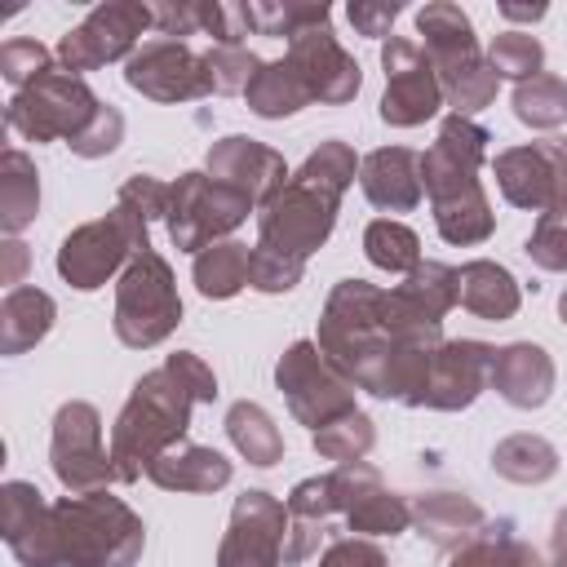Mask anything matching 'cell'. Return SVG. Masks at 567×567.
Here are the masks:
<instances>
[{
    "label": "cell",
    "mask_w": 567,
    "mask_h": 567,
    "mask_svg": "<svg viewBox=\"0 0 567 567\" xmlns=\"http://www.w3.org/2000/svg\"><path fill=\"white\" fill-rule=\"evenodd\" d=\"M40 213V173L27 151L9 146L0 159V230L13 239Z\"/></svg>",
    "instance_id": "27"
},
{
    "label": "cell",
    "mask_w": 567,
    "mask_h": 567,
    "mask_svg": "<svg viewBox=\"0 0 567 567\" xmlns=\"http://www.w3.org/2000/svg\"><path fill=\"white\" fill-rule=\"evenodd\" d=\"M372 443H377V425H372V416L359 412V408L346 412V416H337L332 425L315 430V452H319L323 461H337V465L363 461V456L372 452Z\"/></svg>",
    "instance_id": "35"
},
{
    "label": "cell",
    "mask_w": 567,
    "mask_h": 567,
    "mask_svg": "<svg viewBox=\"0 0 567 567\" xmlns=\"http://www.w3.org/2000/svg\"><path fill=\"white\" fill-rule=\"evenodd\" d=\"M554 381H558L554 359H549L545 346H536V341H509V346H501L496 359H492V390H496L509 408L532 412V408L549 403Z\"/></svg>",
    "instance_id": "22"
},
{
    "label": "cell",
    "mask_w": 567,
    "mask_h": 567,
    "mask_svg": "<svg viewBox=\"0 0 567 567\" xmlns=\"http://www.w3.org/2000/svg\"><path fill=\"white\" fill-rule=\"evenodd\" d=\"M49 465L71 496L106 492V483H115V461L102 447V416L93 403L71 399L58 408L53 439H49Z\"/></svg>",
    "instance_id": "13"
},
{
    "label": "cell",
    "mask_w": 567,
    "mask_h": 567,
    "mask_svg": "<svg viewBox=\"0 0 567 567\" xmlns=\"http://www.w3.org/2000/svg\"><path fill=\"white\" fill-rule=\"evenodd\" d=\"M155 27V9L151 4H137V0H106L97 9H89V18L80 27H71L53 58L62 62V71L80 75V71H97L115 58H133L137 53V40L142 31Z\"/></svg>",
    "instance_id": "12"
},
{
    "label": "cell",
    "mask_w": 567,
    "mask_h": 567,
    "mask_svg": "<svg viewBox=\"0 0 567 567\" xmlns=\"http://www.w3.org/2000/svg\"><path fill=\"white\" fill-rule=\"evenodd\" d=\"M164 363L190 385V394H195L199 403H213V399H217V377H213V368H208L195 350H177V354H168Z\"/></svg>",
    "instance_id": "50"
},
{
    "label": "cell",
    "mask_w": 567,
    "mask_h": 567,
    "mask_svg": "<svg viewBox=\"0 0 567 567\" xmlns=\"http://www.w3.org/2000/svg\"><path fill=\"white\" fill-rule=\"evenodd\" d=\"M49 501L40 496V487L35 483H22V478H9L4 487H0V532H4V545H13L35 518H40V509H44Z\"/></svg>",
    "instance_id": "41"
},
{
    "label": "cell",
    "mask_w": 567,
    "mask_h": 567,
    "mask_svg": "<svg viewBox=\"0 0 567 567\" xmlns=\"http://www.w3.org/2000/svg\"><path fill=\"white\" fill-rule=\"evenodd\" d=\"M412 523L439 554H456L465 540H474L483 532L487 514L478 501H470L461 492H425L412 501Z\"/></svg>",
    "instance_id": "23"
},
{
    "label": "cell",
    "mask_w": 567,
    "mask_h": 567,
    "mask_svg": "<svg viewBox=\"0 0 567 567\" xmlns=\"http://www.w3.org/2000/svg\"><path fill=\"white\" fill-rule=\"evenodd\" d=\"M226 434H230L235 452L248 465H275V461H284V434H279V425L270 421V412L261 403H248V399L230 403Z\"/></svg>",
    "instance_id": "31"
},
{
    "label": "cell",
    "mask_w": 567,
    "mask_h": 567,
    "mask_svg": "<svg viewBox=\"0 0 567 567\" xmlns=\"http://www.w3.org/2000/svg\"><path fill=\"white\" fill-rule=\"evenodd\" d=\"M168 195H173L168 182H159V177H151V173H133V177H124V186H120L115 199H124V204L137 208L146 221H155V217L168 213Z\"/></svg>",
    "instance_id": "46"
},
{
    "label": "cell",
    "mask_w": 567,
    "mask_h": 567,
    "mask_svg": "<svg viewBox=\"0 0 567 567\" xmlns=\"http://www.w3.org/2000/svg\"><path fill=\"white\" fill-rule=\"evenodd\" d=\"M53 319H58V306L49 292H40L31 284L9 288L0 301V354H22L35 341H44Z\"/></svg>",
    "instance_id": "26"
},
{
    "label": "cell",
    "mask_w": 567,
    "mask_h": 567,
    "mask_svg": "<svg viewBox=\"0 0 567 567\" xmlns=\"http://www.w3.org/2000/svg\"><path fill=\"white\" fill-rule=\"evenodd\" d=\"M501 18L505 22H536V18H545V4H501Z\"/></svg>",
    "instance_id": "54"
},
{
    "label": "cell",
    "mask_w": 567,
    "mask_h": 567,
    "mask_svg": "<svg viewBox=\"0 0 567 567\" xmlns=\"http://www.w3.org/2000/svg\"><path fill=\"white\" fill-rule=\"evenodd\" d=\"M252 213V199L239 190L213 182L208 173H182L168 195V239L177 252H204L208 244L226 239L235 226H244Z\"/></svg>",
    "instance_id": "11"
},
{
    "label": "cell",
    "mask_w": 567,
    "mask_h": 567,
    "mask_svg": "<svg viewBox=\"0 0 567 567\" xmlns=\"http://www.w3.org/2000/svg\"><path fill=\"white\" fill-rule=\"evenodd\" d=\"M447 567H549L527 540L514 536V523H483L474 540H465L456 554H447Z\"/></svg>",
    "instance_id": "29"
},
{
    "label": "cell",
    "mask_w": 567,
    "mask_h": 567,
    "mask_svg": "<svg viewBox=\"0 0 567 567\" xmlns=\"http://www.w3.org/2000/svg\"><path fill=\"white\" fill-rule=\"evenodd\" d=\"M363 252H368V261H372L377 270H385V275H412V270L421 266V239H416V230H412L408 221H399V217H377V221H368V230H363Z\"/></svg>",
    "instance_id": "33"
},
{
    "label": "cell",
    "mask_w": 567,
    "mask_h": 567,
    "mask_svg": "<svg viewBox=\"0 0 567 567\" xmlns=\"http://www.w3.org/2000/svg\"><path fill=\"white\" fill-rule=\"evenodd\" d=\"M527 261L549 275H567V195L554 199L545 213H536V230L523 244Z\"/></svg>",
    "instance_id": "37"
},
{
    "label": "cell",
    "mask_w": 567,
    "mask_h": 567,
    "mask_svg": "<svg viewBox=\"0 0 567 567\" xmlns=\"http://www.w3.org/2000/svg\"><path fill=\"white\" fill-rule=\"evenodd\" d=\"M204 62H208V80H213V93H244L248 84H252V75H257V66H261V58L257 53H248V49H221V44H213L208 53H204Z\"/></svg>",
    "instance_id": "42"
},
{
    "label": "cell",
    "mask_w": 567,
    "mask_h": 567,
    "mask_svg": "<svg viewBox=\"0 0 567 567\" xmlns=\"http://www.w3.org/2000/svg\"><path fill=\"white\" fill-rule=\"evenodd\" d=\"M492 173H496L505 204L527 208V213H545L554 199L567 195V137L509 146L492 159Z\"/></svg>",
    "instance_id": "17"
},
{
    "label": "cell",
    "mask_w": 567,
    "mask_h": 567,
    "mask_svg": "<svg viewBox=\"0 0 567 567\" xmlns=\"http://www.w3.org/2000/svg\"><path fill=\"white\" fill-rule=\"evenodd\" d=\"M248 261H252V248H248V244H239V239H217V244H208L204 252H195L190 279H195V288H199V297L226 301V297H235L239 288H248Z\"/></svg>",
    "instance_id": "30"
},
{
    "label": "cell",
    "mask_w": 567,
    "mask_h": 567,
    "mask_svg": "<svg viewBox=\"0 0 567 567\" xmlns=\"http://www.w3.org/2000/svg\"><path fill=\"white\" fill-rule=\"evenodd\" d=\"M151 252V221L128 208L124 199H115V208L97 221H84L75 226L62 248H58V275L80 288V292H93L102 288L111 275H124V266L133 257Z\"/></svg>",
    "instance_id": "6"
},
{
    "label": "cell",
    "mask_w": 567,
    "mask_h": 567,
    "mask_svg": "<svg viewBox=\"0 0 567 567\" xmlns=\"http://www.w3.org/2000/svg\"><path fill=\"white\" fill-rule=\"evenodd\" d=\"M492 133L470 115H443L434 146L421 155V186L434 208V226L447 244L470 248L496 230V213L478 182Z\"/></svg>",
    "instance_id": "3"
},
{
    "label": "cell",
    "mask_w": 567,
    "mask_h": 567,
    "mask_svg": "<svg viewBox=\"0 0 567 567\" xmlns=\"http://www.w3.org/2000/svg\"><path fill=\"white\" fill-rule=\"evenodd\" d=\"M514 115L527 128H558L567 124V80L554 71H540L523 84H514Z\"/></svg>",
    "instance_id": "34"
},
{
    "label": "cell",
    "mask_w": 567,
    "mask_h": 567,
    "mask_svg": "<svg viewBox=\"0 0 567 567\" xmlns=\"http://www.w3.org/2000/svg\"><path fill=\"white\" fill-rule=\"evenodd\" d=\"M275 385L284 390L288 399V412L310 425V430H323L332 425L337 416L354 412V381L315 346V341H292L279 363H275Z\"/></svg>",
    "instance_id": "10"
},
{
    "label": "cell",
    "mask_w": 567,
    "mask_h": 567,
    "mask_svg": "<svg viewBox=\"0 0 567 567\" xmlns=\"http://www.w3.org/2000/svg\"><path fill=\"white\" fill-rule=\"evenodd\" d=\"M319 567H390V563H385L377 540H368V536H337L323 549Z\"/></svg>",
    "instance_id": "48"
},
{
    "label": "cell",
    "mask_w": 567,
    "mask_h": 567,
    "mask_svg": "<svg viewBox=\"0 0 567 567\" xmlns=\"http://www.w3.org/2000/svg\"><path fill=\"white\" fill-rule=\"evenodd\" d=\"M381 66H385V93H381V120L390 128H416L443 106L439 75L425 58L421 44L390 35L381 44Z\"/></svg>",
    "instance_id": "15"
},
{
    "label": "cell",
    "mask_w": 567,
    "mask_h": 567,
    "mask_svg": "<svg viewBox=\"0 0 567 567\" xmlns=\"http://www.w3.org/2000/svg\"><path fill=\"white\" fill-rule=\"evenodd\" d=\"M487 62H492L496 75H509V80L523 84V80L540 75L545 49H540V40H536L532 31H501V35H492V44H487Z\"/></svg>",
    "instance_id": "39"
},
{
    "label": "cell",
    "mask_w": 567,
    "mask_h": 567,
    "mask_svg": "<svg viewBox=\"0 0 567 567\" xmlns=\"http://www.w3.org/2000/svg\"><path fill=\"white\" fill-rule=\"evenodd\" d=\"M346 527L350 532H363V536H399V532L412 527V505L403 496H394L390 487H377V492H368L346 514Z\"/></svg>",
    "instance_id": "38"
},
{
    "label": "cell",
    "mask_w": 567,
    "mask_h": 567,
    "mask_svg": "<svg viewBox=\"0 0 567 567\" xmlns=\"http://www.w3.org/2000/svg\"><path fill=\"white\" fill-rule=\"evenodd\" d=\"M44 71H53V53L40 40H4V49H0V75L13 84V93L27 89V84H35Z\"/></svg>",
    "instance_id": "43"
},
{
    "label": "cell",
    "mask_w": 567,
    "mask_h": 567,
    "mask_svg": "<svg viewBox=\"0 0 567 567\" xmlns=\"http://www.w3.org/2000/svg\"><path fill=\"white\" fill-rule=\"evenodd\" d=\"M492 359H496V346H487V341H474V337L443 341L434 350L430 385H425L421 408H434V412H461V408H470L492 385Z\"/></svg>",
    "instance_id": "19"
},
{
    "label": "cell",
    "mask_w": 567,
    "mask_h": 567,
    "mask_svg": "<svg viewBox=\"0 0 567 567\" xmlns=\"http://www.w3.org/2000/svg\"><path fill=\"white\" fill-rule=\"evenodd\" d=\"M204 173L230 190H239L244 199H252V208H266L284 186H288V164L275 146L257 142V137H244V133H230V137H217L208 146V159H204Z\"/></svg>",
    "instance_id": "18"
},
{
    "label": "cell",
    "mask_w": 567,
    "mask_h": 567,
    "mask_svg": "<svg viewBox=\"0 0 567 567\" xmlns=\"http://www.w3.org/2000/svg\"><path fill=\"white\" fill-rule=\"evenodd\" d=\"M359 155L350 142L328 137L319 142L306 164L288 177V186L257 213V244L288 252V257H310L328 244L337 213H341V195L350 190L354 173H359Z\"/></svg>",
    "instance_id": "2"
},
{
    "label": "cell",
    "mask_w": 567,
    "mask_h": 567,
    "mask_svg": "<svg viewBox=\"0 0 567 567\" xmlns=\"http://www.w3.org/2000/svg\"><path fill=\"white\" fill-rule=\"evenodd\" d=\"M492 470L509 483H523V487H536L545 478L558 474V447L540 434H509L496 443L492 452Z\"/></svg>",
    "instance_id": "32"
},
{
    "label": "cell",
    "mask_w": 567,
    "mask_h": 567,
    "mask_svg": "<svg viewBox=\"0 0 567 567\" xmlns=\"http://www.w3.org/2000/svg\"><path fill=\"white\" fill-rule=\"evenodd\" d=\"M115 337L128 350H151L173 337L182 323V297L173 284V266L151 248L124 266L115 279Z\"/></svg>",
    "instance_id": "8"
},
{
    "label": "cell",
    "mask_w": 567,
    "mask_h": 567,
    "mask_svg": "<svg viewBox=\"0 0 567 567\" xmlns=\"http://www.w3.org/2000/svg\"><path fill=\"white\" fill-rule=\"evenodd\" d=\"M230 461L217 452V447H204V443H173L168 452H159L146 470V478L164 492H221L230 483Z\"/></svg>",
    "instance_id": "24"
},
{
    "label": "cell",
    "mask_w": 567,
    "mask_h": 567,
    "mask_svg": "<svg viewBox=\"0 0 567 567\" xmlns=\"http://www.w3.org/2000/svg\"><path fill=\"white\" fill-rule=\"evenodd\" d=\"M102 111V97L71 71L53 66L35 84L18 89L4 106V124L27 142H75Z\"/></svg>",
    "instance_id": "9"
},
{
    "label": "cell",
    "mask_w": 567,
    "mask_h": 567,
    "mask_svg": "<svg viewBox=\"0 0 567 567\" xmlns=\"http://www.w3.org/2000/svg\"><path fill=\"white\" fill-rule=\"evenodd\" d=\"M124 84L151 102H195L213 93L204 53H195L186 40H164V35L146 40L124 62Z\"/></svg>",
    "instance_id": "16"
},
{
    "label": "cell",
    "mask_w": 567,
    "mask_h": 567,
    "mask_svg": "<svg viewBox=\"0 0 567 567\" xmlns=\"http://www.w3.org/2000/svg\"><path fill=\"white\" fill-rule=\"evenodd\" d=\"M288 514L292 518H315V523H328L332 514H337V505H332V483H328V474H315V478H301L292 492H288Z\"/></svg>",
    "instance_id": "47"
},
{
    "label": "cell",
    "mask_w": 567,
    "mask_h": 567,
    "mask_svg": "<svg viewBox=\"0 0 567 567\" xmlns=\"http://www.w3.org/2000/svg\"><path fill=\"white\" fill-rule=\"evenodd\" d=\"M346 18H350V27H354L359 35L385 40L390 27H394V18H399V4H394V0H390V4H385V0H350Z\"/></svg>",
    "instance_id": "49"
},
{
    "label": "cell",
    "mask_w": 567,
    "mask_h": 567,
    "mask_svg": "<svg viewBox=\"0 0 567 567\" xmlns=\"http://www.w3.org/2000/svg\"><path fill=\"white\" fill-rule=\"evenodd\" d=\"M146 549L142 518L106 492L62 496L9 545L22 567H133Z\"/></svg>",
    "instance_id": "1"
},
{
    "label": "cell",
    "mask_w": 567,
    "mask_h": 567,
    "mask_svg": "<svg viewBox=\"0 0 567 567\" xmlns=\"http://www.w3.org/2000/svg\"><path fill=\"white\" fill-rule=\"evenodd\" d=\"M244 97H248V111L261 115V120H284V115H297L301 106L315 102L310 89H306V80L292 71L288 58L261 62L257 75H252V84L244 89Z\"/></svg>",
    "instance_id": "28"
},
{
    "label": "cell",
    "mask_w": 567,
    "mask_h": 567,
    "mask_svg": "<svg viewBox=\"0 0 567 567\" xmlns=\"http://www.w3.org/2000/svg\"><path fill=\"white\" fill-rule=\"evenodd\" d=\"M199 31L213 35L221 49H244V35H248V18H244V4H199Z\"/></svg>",
    "instance_id": "45"
},
{
    "label": "cell",
    "mask_w": 567,
    "mask_h": 567,
    "mask_svg": "<svg viewBox=\"0 0 567 567\" xmlns=\"http://www.w3.org/2000/svg\"><path fill=\"white\" fill-rule=\"evenodd\" d=\"M381 297H385V288H377L368 279H341L323 301L315 346L350 381H359L390 346V332H385V319H381Z\"/></svg>",
    "instance_id": "7"
},
{
    "label": "cell",
    "mask_w": 567,
    "mask_h": 567,
    "mask_svg": "<svg viewBox=\"0 0 567 567\" xmlns=\"http://www.w3.org/2000/svg\"><path fill=\"white\" fill-rule=\"evenodd\" d=\"M288 523H292L288 505L275 501L270 492H261V487L239 492L230 505L226 536L217 545V567H279Z\"/></svg>",
    "instance_id": "14"
},
{
    "label": "cell",
    "mask_w": 567,
    "mask_h": 567,
    "mask_svg": "<svg viewBox=\"0 0 567 567\" xmlns=\"http://www.w3.org/2000/svg\"><path fill=\"white\" fill-rule=\"evenodd\" d=\"M301 270L306 261L301 257H288V252H275V248H261L252 244V261H248V288L257 292H292L301 284Z\"/></svg>",
    "instance_id": "40"
},
{
    "label": "cell",
    "mask_w": 567,
    "mask_h": 567,
    "mask_svg": "<svg viewBox=\"0 0 567 567\" xmlns=\"http://www.w3.org/2000/svg\"><path fill=\"white\" fill-rule=\"evenodd\" d=\"M549 567H567V509L554 518V563Z\"/></svg>",
    "instance_id": "55"
},
{
    "label": "cell",
    "mask_w": 567,
    "mask_h": 567,
    "mask_svg": "<svg viewBox=\"0 0 567 567\" xmlns=\"http://www.w3.org/2000/svg\"><path fill=\"white\" fill-rule=\"evenodd\" d=\"M284 58H288L292 71L306 80V89H310L315 102L341 106V102H350V97L359 93V84H363L359 62L337 44L332 27L297 31V35L288 40V53H284Z\"/></svg>",
    "instance_id": "20"
},
{
    "label": "cell",
    "mask_w": 567,
    "mask_h": 567,
    "mask_svg": "<svg viewBox=\"0 0 567 567\" xmlns=\"http://www.w3.org/2000/svg\"><path fill=\"white\" fill-rule=\"evenodd\" d=\"M558 319H563V323H567V292H563V297H558Z\"/></svg>",
    "instance_id": "56"
},
{
    "label": "cell",
    "mask_w": 567,
    "mask_h": 567,
    "mask_svg": "<svg viewBox=\"0 0 567 567\" xmlns=\"http://www.w3.org/2000/svg\"><path fill=\"white\" fill-rule=\"evenodd\" d=\"M359 186L372 208L381 213H412L425 195L421 186V155L408 146H381L368 151L359 164Z\"/></svg>",
    "instance_id": "21"
},
{
    "label": "cell",
    "mask_w": 567,
    "mask_h": 567,
    "mask_svg": "<svg viewBox=\"0 0 567 567\" xmlns=\"http://www.w3.org/2000/svg\"><path fill=\"white\" fill-rule=\"evenodd\" d=\"M120 142H124V115H120L111 102H102L97 120L71 142V151H75L80 159H102V155H111Z\"/></svg>",
    "instance_id": "44"
},
{
    "label": "cell",
    "mask_w": 567,
    "mask_h": 567,
    "mask_svg": "<svg viewBox=\"0 0 567 567\" xmlns=\"http://www.w3.org/2000/svg\"><path fill=\"white\" fill-rule=\"evenodd\" d=\"M456 279H461V306L470 315H478V319H496L501 323V319H514L518 306H523V288L501 261H487V257L465 261L456 270Z\"/></svg>",
    "instance_id": "25"
},
{
    "label": "cell",
    "mask_w": 567,
    "mask_h": 567,
    "mask_svg": "<svg viewBox=\"0 0 567 567\" xmlns=\"http://www.w3.org/2000/svg\"><path fill=\"white\" fill-rule=\"evenodd\" d=\"M155 9V27L164 40H186V35H204L199 31V4H151Z\"/></svg>",
    "instance_id": "51"
},
{
    "label": "cell",
    "mask_w": 567,
    "mask_h": 567,
    "mask_svg": "<svg viewBox=\"0 0 567 567\" xmlns=\"http://www.w3.org/2000/svg\"><path fill=\"white\" fill-rule=\"evenodd\" d=\"M416 31L425 35V58L439 75V89H443V102L452 106V115H474L496 102L501 75L492 71L487 53L478 49L474 22L461 13V4L434 0V4L416 9Z\"/></svg>",
    "instance_id": "5"
},
{
    "label": "cell",
    "mask_w": 567,
    "mask_h": 567,
    "mask_svg": "<svg viewBox=\"0 0 567 567\" xmlns=\"http://www.w3.org/2000/svg\"><path fill=\"white\" fill-rule=\"evenodd\" d=\"M0 252H4V284H9V288H22V270H27V248H22V239H18V235L4 239Z\"/></svg>",
    "instance_id": "53"
},
{
    "label": "cell",
    "mask_w": 567,
    "mask_h": 567,
    "mask_svg": "<svg viewBox=\"0 0 567 567\" xmlns=\"http://www.w3.org/2000/svg\"><path fill=\"white\" fill-rule=\"evenodd\" d=\"M244 18H248V31L257 35H297V31H310V27H328L332 9L328 4H275V0H252L244 4Z\"/></svg>",
    "instance_id": "36"
},
{
    "label": "cell",
    "mask_w": 567,
    "mask_h": 567,
    "mask_svg": "<svg viewBox=\"0 0 567 567\" xmlns=\"http://www.w3.org/2000/svg\"><path fill=\"white\" fill-rule=\"evenodd\" d=\"M195 403L199 399L190 394V385L168 363L142 372L133 381V390H128V403L120 408V416L111 425L115 483H137L159 452H168L173 443H182L186 430H190Z\"/></svg>",
    "instance_id": "4"
},
{
    "label": "cell",
    "mask_w": 567,
    "mask_h": 567,
    "mask_svg": "<svg viewBox=\"0 0 567 567\" xmlns=\"http://www.w3.org/2000/svg\"><path fill=\"white\" fill-rule=\"evenodd\" d=\"M319 540H323V523H315V518H292V523H288V540H284V563H288V567L306 563V558L319 549Z\"/></svg>",
    "instance_id": "52"
}]
</instances>
